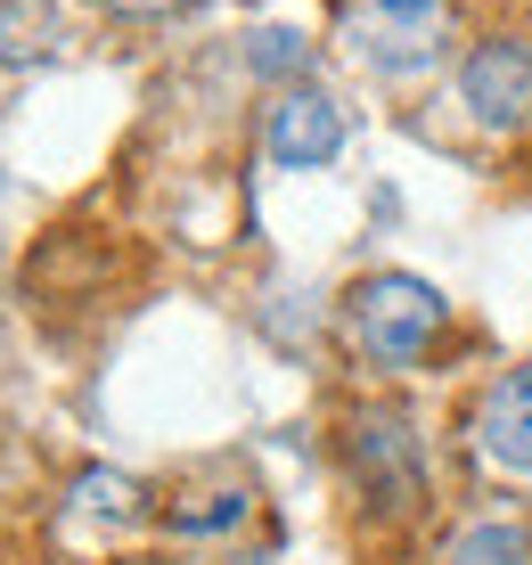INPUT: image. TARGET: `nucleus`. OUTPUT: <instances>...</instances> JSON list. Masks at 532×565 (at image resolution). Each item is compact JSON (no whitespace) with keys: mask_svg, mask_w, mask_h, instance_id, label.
Returning <instances> with one entry per match:
<instances>
[{"mask_svg":"<svg viewBox=\"0 0 532 565\" xmlns=\"http://www.w3.org/2000/svg\"><path fill=\"white\" fill-rule=\"evenodd\" d=\"M98 9H115V17H164V9H181V0H98Z\"/></svg>","mask_w":532,"mask_h":565,"instance_id":"6e6552de","label":"nucleus"},{"mask_svg":"<svg viewBox=\"0 0 532 565\" xmlns=\"http://www.w3.org/2000/svg\"><path fill=\"white\" fill-rule=\"evenodd\" d=\"M263 148H270V164H279V172H320V164H337V148H344V107L328 99V90H311V83H287L279 99H270V115H263Z\"/></svg>","mask_w":532,"mask_h":565,"instance_id":"20e7f679","label":"nucleus"},{"mask_svg":"<svg viewBox=\"0 0 532 565\" xmlns=\"http://www.w3.org/2000/svg\"><path fill=\"white\" fill-rule=\"evenodd\" d=\"M50 9H33V0H9L0 9V66H25V57H42L50 50Z\"/></svg>","mask_w":532,"mask_h":565,"instance_id":"0eeeda50","label":"nucleus"},{"mask_svg":"<svg viewBox=\"0 0 532 565\" xmlns=\"http://www.w3.org/2000/svg\"><path fill=\"white\" fill-rule=\"evenodd\" d=\"M443 565H532V533L517 516H476L459 541H450Z\"/></svg>","mask_w":532,"mask_h":565,"instance_id":"423d86ee","label":"nucleus"},{"mask_svg":"<svg viewBox=\"0 0 532 565\" xmlns=\"http://www.w3.org/2000/svg\"><path fill=\"white\" fill-rule=\"evenodd\" d=\"M443 320H450V303L426 279H409V270H377V279H361L344 296V328L377 369H409L443 337Z\"/></svg>","mask_w":532,"mask_h":565,"instance_id":"f257e3e1","label":"nucleus"},{"mask_svg":"<svg viewBox=\"0 0 532 565\" xmlns=\"http://www.w3.org/2000/svg\"><path fill=\"white\" fill-rule=\"evenodd\" d=\"M459 99L467 115H476L483 131H524L532 124V42H517V33H491V42L467 50L459 66Z\"/></svg>","mask_w":532,"mask_h":565,"instance_id":"7ed1b4c3","label":"nucleus"},{"mask_svg":"<svg viewBox=\"0 0 532 565\" xmlns=\"http://www.w3.org/2000/svg\"><path fill=\"white\" fill-rule=\"evenodd\" d=\"M476 451L508 476H532V369H508L476 402Z\"/></svg>","mask_w":532,"mask_h":565,"instance_id":"39448f33","label":"nucleus"},{"mask_svg":"<svg viewBox=\"0 0 532 565\" xmlns=\"http://www.w3.org/2000/svg\"><path fill=\"white\" fill-rule=\"evenodd\" d=\"M450 0H344V42L377 74H418L443 57Z\"/></svg>","mask_w":532,"mask_h":565,"instance_id":"f03ea898","label":"nucleus"}]
</instances>
